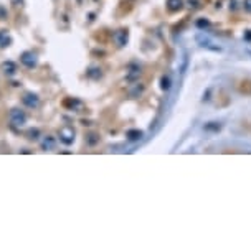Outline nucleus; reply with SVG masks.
<instances>
[{"label":"nucleus","mask_w":251,"mask_h":252,"mask_svg":"<svg viewBox=\"0 0 251 252\" xmlns=\"http://www.w3.org/2000/svg\"><path fill=\"white\" fill-rule=\"evenodd\" d=\"M22 63H23V64H27L28 68H32V66H35V63H36L35 55H33V53H25V55L22 56Z\"/></svg>","instance_id":"nucleus-1"},{"label":"nucleus","mask_w":251,"mask_h":252,"mask_svg":"<svg viewBox=\"0 0 251 252\" xmlns=\"http://www.w3.org/2000/svg\"><path fill=\"white\" fill-rule=\"evenodd\" d=\"M180 5H182V0H169L170 10H177V8H180Z\"/></svg>","instance_id":"nucleus-2"},{"label":"nucleus","mask_w":251,"mask_h":252,"mask_svg":"<svg viewBox=\"0 0 251 252\" xmlns=\"http://www.w3.org/2000/svg\"><path fill=\"white\" fill-rule=\"evenodd\" d=\"M8 36H7V33L5 32H2L0 33V46H7V43H8Z\"/></svg>","instance_id":"nucleus-3"},{"label":"nucleus","mask_w":251,"mask_h":252,"mask_svg":"<svg viewBox=\"0 0 251 252\" xmlns=\"http://www.w3.org/2000/svg\"><path fill=\"white\" fill-rule=\"evenodd\" d=\"M3 69H5V73H13L15 71V66H13V63H5L3 64Z\"/></svg>","instance_id":"nucleus-4"},{"label":"nucleus","mask_w":251,"mask_h":252,"mask_svg":"<svg viewBox=\"0 0 251 252\" xmlns=\"http://www.w3.org/2000/svg\"><path fill=\"white\" fill-rule=\"evenodd\" d=\"M245 8L248 12H251V0H246V2H245Z\"/></svg>","instance_id":"nucleus-5"}]
</instances>
